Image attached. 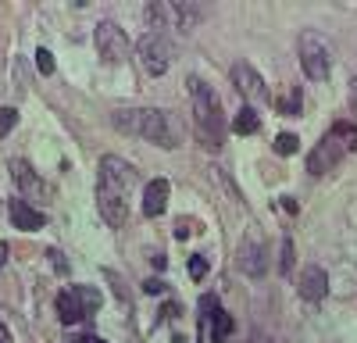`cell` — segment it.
<instances>
[{"label":"cell","mask_w":357,"mask_h":343,"mask_svg":"<svg viewBox=\"0 0 357 343\" xmlns=\"http://www.w3.org/2000/svg\"><path fill=\"white\" fill-rule=\"evenodd\" d=\"M250 343H268V340H264V336H254V340H250Z\"/></svg>","instance_id":"1f68e13d"},{"label":"cell","mask_w":357,"mask_h":343,"mask_svg":"<svg viewBox=\"0 0 357 343\" xmlns=\"http://www.w3.org/2000/svg\"><path fill=\"white\" fill-rule=\"evenodd\" d=\"M207 322H211V343H229V336H233V315H225L222 308L211 315V318H207Z\"/></svg>","instance_id":"e0dca14e"},{"label":"cell","mask_w":357,"mask_h":343,"mask_svg":"<svg viewBox=\"0 0 357 343\" xmlns=\"http://www.w3.org/2000/svg\"><path fill=\"white\" fill-rule=\"evenodd\" d=\"M11 176L18 179V186H22V193L26 197H32V201H44L47 197V183L44 179H36V172L26 165V161H11Z\"/></svg>","instance_id":"5bb4252c"},{"label":"cell","mask_w":357,"mask_h":343,"mask_svg":"<svg viewBox=\"0 0 357 343\" xmlns=\"http://www.w3.org/2000/svg\"><path fill=\"white\" fill-rule=\"evenodd\" d=\"M300 297L304 300H322L325 297V290H329V275H325V268H318V265H307V268H300Z\"/></svg>","instance_id":"4fadbf2b"},{"label":"cell","mask_w":357,"mask_h":343,"mask_svg":"<svg viewBox=\"0 0 357 343\" xmlns=\"http://www.w3.org/2000/svg\"><path fill=\"white\" fill-rule=\"evenodd\" d=\"M190 93H193V122H197V136L204 140L207 150H218L225 140V118H222V104L215 90L204 79H190Z\"/></svg>","instance_id":"7a4b0ae2"},{"label":"cell","mask_w":357,"mask_h":343,"mask_svg":"<svg viewBox=\"0 0 357 343\" xmlns=\"http://www.w3.org/2000/svg\"><path fill=\"white\" fill-rule=\"evenodd\" d=\"M297 50H300V68L307 72V79H314V82H322V79H329V47L322 43V36L318 33H304L300 36V43H297Z\"/></svg>","instance_id":"5b68a950"},{"label":"cell","mask_w":357,"mask_h":343,"mask_svg":"<svg viewBox=\"0 0 357 343\" xmlns=\"http://www.w3.org/2000/svg\"><path fill=\"white\" fill-rule=\"evenodd\" d=\"M11 222H15V229H26V232H36V229H44L47 225V214L39 211V207H32L26 197H18V201H11Z\"/></svg>","instance_id":"8fae6325"},{"label":"cell","mask_w":357,"mask_h":343,"mask_svg":"<svg viewBox=\"0 0 357 343\" xmlns=\"http://www.w3.org/2000/svg\"><path fill=\"white\" fill-rule=\"evenodd\" d=\"M97 50L108 64H122L129 57V36H125L115 21H100L97 26Z\"/></svg>","instance_id":"52a82bcc"},{"label":"cell","mask_w":357,"mask_h":343,"mask_svg":"<svg viewBox=\"0 0 357 343\" xmlns=\"http://www.w3.org/2000/svg\"><path fill=\"white\" fill-rule=\"evenodd\" d=\"M164 207H168V179L146 183V189H143V214H146V219H157V214H164Z\"/></svg>","instance_id":"9a60e30c"},{"label":"cell","mask_w":357,"mask_h":343,"mask_svg":"<svg viewBox=\"0 0 357 343\" xmlns=\"http://www.w3.org/2000/svg\"><path fill=\"white\" fill-rule=\"evenodd\" d=\"M97 207L104 214V222L108 225H125V219H129V201L118 197V193H108V189H97Z\"/></svg>","instance_id":"7c38bea8"},{"label":"cell","mask_w":357,"mask_h":343,"mask_svg":"<svg viewBox=\"0 0 357 343\" xmlns=\"http://www.w3.org/2000/svg\"><path fill=\"white\" fill-rule=\"evenodd\" d=\"M279 272L289 275L293 272V240H282V257H279Z\"/></svg>","instance_id":"cb8c5ba5"},{"label":"cell","mask_w":357,"mask_h":343,"mask_svg":"<svg viewBox=\"0 0 357 343\" xmlns=\"http://www.w3.org/2000/svg\"><path fill=\"white\" fill-rule=\"evenodd\" d=\"M343 154H347L343 143L329 133V136H325V140H322L318 147H314L311 154H307V172H311V176H325V172H332L336 165L343 161Z\"/></svg>","instance_id":"ba28073f"},{"label":"cell","mask_w":357,"mask_h":343,"mask_svg":"<svg viewBox=\"0 0 357 343\" xmlns=\"http://www.w3.org/2000/svg\"><path fill=\"white\" fill-rule=\"evenodd\" d=\"M258 129H261V115L254 111V107H240L236 118H233V133H240V136H254Z\"/></svg>","instance_id":"2e32d148"},{"label":"cell","mask_w":357,"mask_h":343,"mask_svg":"<svg viewBox=\"0 0 357 343\" xmlns=\"http://www.w3.org/2000/svg\"><path fill=\"white\" fill-rule=\"evenodd\" d=\"M79 343H108V340H100V336H82Z\"/></svg>","instance_id":"f546056e"},{"label":"cell","mask_w":357,"mask_h":343,"mask_svg":"<svg viewBox=\"0 0 357 343\" xmlns=\"http://www.w3.org/2000/svg\"><path fill=\"white\" fill-rule=\"evenodd\" d=\"M115 129L118 133H129V136H143L164 150H175L179 147V122L168 115V111H115Z\"/></svg>","instance_id":"6da1fadb"},{"label":"cell","mask_w":357,"mask_h":343,"mask_svg":"<svg viewBox=\"0 0 357 343\" xmlns=\"http://www.w3.org/2000/svg\"><path fill=\"white\" fill-rule=\"evenodd\" d=\"M15 122H18V111H15V107H0V136H8L11 129H15Z\"/></svg>","instance_id":"603a6c76"},{"label":"cell","mask_w":357,"mask_h":343,"mask_svg":"<svg viewBox=\"0 0 357 343\" xmlns=\"http://www.w3.org/2000/svg\"><path fill=\"white\" fill-rule=\"evenodd\" d=\"M233 86L240 90V97L254 100V104L271 100V97H268V90H264V79L258 75L254 64H247V61H236V64H233Z\"/></svg>","instance_id":"9c48e42d"},{"label":"cell","mask_w":357,"mask_h":343,"mask_svg":"<svg viewBox=\"0 0 357 343\" xmlns=\"http://www.w3.org/2000/svg\"><path fill=\"white\" fill-rule=\"evenodd\" d=\"M136 183H139V176H136V168L129 161H122L115 154H108V158L100 161V189L118 193V197L129 201V193H133Z\"/></svg>","instance_id":"277c9868"},{"label":"cell","mask_w":357,"mask_h":343,"mask_svg":"<svg viewBox=\"0 0 357 343\" xmlns=\"http://www.w3.org/2000/svg\"><path fill=\"white\" fill-rule=\"evenodd\" d=\"M139 61L151 75H164L168 64H172V43L164 33H146L139 39Z\"/></svg>","instance_id":"8992f818"},{"label":"cell","mask_w":357,"mask_h":343,"mask_svg":"<svg viewBox=\"0 0 357 343\" xmlns=\"http://www.w3.org/2000/svg\"><path fill=\"white\" fill-rule=\"evenodd\" d=\"M332 136L343 143V150H357V125H350V122H336V125H332Z\"/></svg>","instance_id":"d6986e66"},{"label":"cell","mask_w":357,"mask_h":343,"mask_svg":"<svg viewBox=\"0 0 357 343\" xmlns=\"http://www.w3.org/2000/svg\"><path fill=\"white\" fill-rule=\"evenodd\" d=\"M276 150L289 158V154H297V150H300V140L293 136V133H279V136H276Z\"/></svg>","instance_id":"44dd1931"},{"label":"cell","mask_w":357,"mask_h":343,"mask_svg":"<svg viewBox=\"0 0 357 343\" xmlns=\"http://www.w3.org/2000/svg\"><path fill=\"white\" fill-rule=\"evenodd\" d=\"M50 257H54V268L65 272V257H61V250H50Z\"/></svg>","instance_id":"83f0119b"},{"label":"cell","mask_w":357,"mask_h":343,"mask_svg":"<svg viewBox=\"0 0 357 343\" xmlns=\"http://www.w3.org/2000/svg\"><path fill=\"white\" fill-rule=\"evenodd\" d=\"M190 232H193V229H190V222H186V219H179V222H175V236H179V240H186Z\"/></svg>","instance_id":"4316f807"},{"label":"cell","mask_w":357,"mask_h":343,"mask_svg":"<svg viewBox=\"0 0 357 343\" xmlns=\"http://www.w3.org/2000/svg\"><path fill=\"white\" fill-rule=\"evenodd\" d=\"M0 343H11V333H8L4 326H0Z\"/></svg>","instance_id":"4dcf8cb0"},{"label":"cell","mask_w":357,"mask_h":343,"mask_svg":"<svg viewBox=\"0 0 357 343\" xmlns=\"http://www.w3.org/2000/svg\"><path fill=\"white\" fill-rule=\"evenodd\" d=\"M151 265H154V268H157V272H161V268H164V265H168V257H164V254H154V257H151Z\"/></svg>","instance_id":"f1b7e54d"},{"label":"cell","mask_w":357,"mask_h":343,"mask_svg":"<svg viewBox=\"0 0 357 343\" xmlns=\"http://www.w3.org/2000/svg\"><path fill=\"white\" fill-rule=\"evenodd\" d=\"M264 265H268V247H264V240L258 232H250L247 240L240 243V268L247 275H261Z\"/></svg>","instance_id":"30bf717a"},{"label":"cell","mask_w":357,"mask_h":343,"mask_svg":"<svg viewBox=\"0 0 357 343\" xmlns=\"http://www.w3.org/2000/svg\"><path fill=\"white\" fill-rule=\"evenodd\" d=\"M97 308H100V293L93 286H68L57 297V315L65 326H75V322L90 318Z\"/></svg>","instance_id":"3957f363"},{"label":"cell","mask_w":357,"mask_h":343,"mask_svg":"<svg viewBox=\"0 0 357 343\" xmlns=\"http://www.w3.org/2000/svg\"><path fill=\"white\" fill-rule=\"evenodd\" d=\"M164 290H168L164 279H146V283H143V293H151V297H157V293H164Z\"/></svg>","instance_id":"484cf974"},{"label":"cell","mask_w":357,"mask_h":343,"mask_svg":"<svg viewBox=\"0 0 357 343\" xmlns=\"http://www.w3.org/2000/svg\"><path fill=\"white\" fill-rule=\"evenodd\" d=\"M172 11L179 15V21H182V29H193L197 21L204 18V8H193V4H172Z\"/></svg>","instance_id":"ffe728a7"},{"label":"cell","mask_w":357,"mask_h":343,"mask_svg":"<svg viewBox=\"0 0 357 343\" xmlns=\"http://www.w3.org/2000/svg\"><path fill=\"white\" fill-rule=\"evenodd\" d=\"M190 275H193V279H204V275H207V257H204V254L190 257Z\"/></svg>","instance_id":"d4e9b609"},{"label":"cell","mask_w":357,"mask_h":343,"mask_svg":"<svg viewBox=\"0 0 357 343\" xmlns=\"http://www.w3.org/2000/svg\"><path fill=\"white\" fill-rule=\"evenodd\" d=\"M168 11H172L168 4H157V0H151V4L143 8V18H146V26L161 33V29H164V21H168Z\"/></svg>","instance_id":"ac0fdd59"},{"label":"cell","mask_w":357,"mask_h":343,"mask_svg":"<svg viewBox=\"0 0 357 343\" xmlns=\"http://www.w3.org/2000/svg\"><path fill=\"white\" fill-rule=\"evenodd\" d=\"M36 72H39V75H50V72H54V54L44 50V47L36 50Z\"/></svg>","instance_id":"7402d4cb"}]
</instances>
